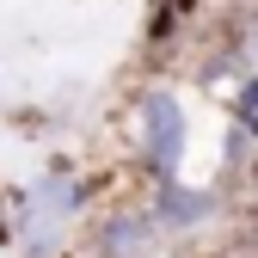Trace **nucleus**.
<instances>
[{
	"label": "nucleus",
	"instance_id": "423d86ee",
	"mask_svg": "<svg viewBox=\"0 0 258 258\" xmlns=\"http://www.w3.org/2000/svg\"><path fill=\"white\" fill-rule=\"evenodd\" d=\"M252 246H258V209H252Z\"/></svg>",
	"mask_w": 258,
	"mask_h": 258
},
{
	"label": "nucleus",
	"instance_id": "f257e3e1",
	"mask_svg": "<svg viewBox=\"0 0 258 258\" xmlns=\"http://www.w3.org/2000/svg\"><path fill=\"white\" fill-rule=\"evenodd\" d=\"M129 136H136V160L148 178H178L184 154H190V111L172 86H148L129 105Z\"/></svg>",
	"mask_w": 258,
	"mask_h": 258
},
{
	"label": "nucleus",
	"instance_id": "f03ea898",
	"mask_svg": "<svg viewBox=\"0 0 258 258\" xmlns=\"http://www.w3.org/2000/svg\"><path fill=\"white\" fill-rule=\"evenodd\" d=\"M221 209L215 190L203 184H184V178H154V197H148V221H154V234H197L209 228Z\"/></svg>",
	"mask_w": 258,
	"mask_h": 258
},
{
	"label": "nucleus",
	"instance_id": "7ed1b4c3",
	"mask_svg": "<svg viewBox=\"0 0 258 258\" xmlns=\"http://www.w3.org/2000/svg\"><path fill=\"white\" fill-rule=\"evenodd\" d=\"M148 240H154V221L148 209H111L105 228H99V258H148Z\"/></svg>",
	"mask_w": 258,
	"mask_h": 258
},
{
	"label": "nucleus",
	"instance_id": "20e7f679",
	"mask_svg": "<svg viewBox=\"0 0 258 258\" xmlns=\"http://www.w3.org/2000/svg\"><path fill=\"white\" fill-rule=\"evenodd\" d=\"M190 19H197V0H154V7H148V31H142L148 49H166Z\"/></svg>",
	"mask_w": 258,
	"mask_h": 258
},
{
	"label": "nucleus",
	"instance_id": "39448f33",
	"mask_svg": "<svg viewBox=\"0 0 258 258\" xmlns=\"http://www.w3.org/2000/svg\"><path fill=\"white\" fill-rule=\"evenodd\" d=\"M246 172H252V184H258V154H252V160H246Z\"/></svg>",
	"mask_w": 258,
	"mask_h": 258
}]
</instances>
